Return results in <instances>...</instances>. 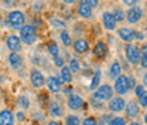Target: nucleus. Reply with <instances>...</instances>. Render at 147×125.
<instances>
[{"mask_svg":"<svg viewBox=\"0 0 147 125\" xmlns=\"http://www.w3.org/2000/svg\"><path fill=\"white\" fill-rule=\"evenodd\" d=\"M20 40L26 44H34L37 40V31L34 26H23L20 29Z\"/></svg>","mask_w":147,"mask_h":125,"instance_id":"nucleus-1","label":"nucleus"},{"mask_svg":"<svg viewBox=\"0 0 147 125\" xmlns=\"http://www.w3.org/2000/svg\"><path fill=\"white\" fill-rule=\"evenodd\" d=\"M92 95L96 97V98H99L100 101L106 102V101H110L113 98V88L110 87L109 84H103V85H99L98 89Z\"/></svg>","mask_w":147,"mask_h":125,"instance_id":"nucleus-2","label":"nucleus"},{"mask_svg":"<svg viewBox=\"0 0 147 125\" xmlns=\"http://www.w3.org/2000/svg\"><path fill=\"white\" fill-rule=\"evenodd\" d=\"M125 54L126 58L130 64H139L140 61V48L136 44H127L125 48Z\"/></svg>","mask_w":147,"mask_h":125,"instance_id":"nucleus-3","label":"nucleus"},{"mask_svg":"<svg viewBox=\"0 0 147 125\" xmlns=\"http://www.w3.org/2000/svg\"><path fill=\"white\" fill-rule=\"evenodd\" d=\"M24 14L21 13V12H18V10H14V12H11L9 16H7V23L13 27V29H21L23 27V24H24Z\"/></svg>","mask_w":147,"mask_h":125,"instance_id":"nucleus-4","label":"nucleus"},{"mask_svg":"<svg viewBox=\"0 0 147 125\" xmlns=\"http://www.w3.org/2000/svg\"><path fill=\"white\" fill-rule=\"evenodd\" d=\"M113 91H116L119 95L126 94L129 91V77H126V75H119V77L115 80Z\"/></svg>","mask_w":147,"mask_h":125,"instance_id":"nucleus-5","label":"nucleus"},{"mask_svg":"<svg viewBox=\"0 0 147 125\" xmlns=\"http://www.w3.org/2000/svg\"><path fill=\"white\" fill-rule=\"evenodd\" d=\"M125 16H126V20H127L130 24H136V23L140 21V18L143 17V10L139 6H133V7L129 9L127 13Z\"/></svg>","mask_w":147,"mask_h":125,"instance_id":"nucleus-6","label":"nucleus"},{"mask_svg":"<svg viewBox=\"0 0 147 125\" xmlns=\"http://www.w3.org/2000/svg\"><path fill=\"white\" fill-rule=\"evenodd\" d=\"M125 107H126V102L122 97H113L109 101V109L112 112H122L125 111Z\"/></svg>","mask_w":147,"mask_h":125,"instance_id":"nucleus-7","label":"nucleus"},{"mask_svg":"<svg viewBox=\"0 0 147 125\" xmlns=\"http://www.w3.org/2000/svg\"><path fill=\"white\" fill-rule=\"evenodd\" d=\"M117 34H119V37H120V40H123L125 43L131 44V41H133L134 37H136V30L129 29V27H122V29H119Z\"/></svg>","mask_w":147,"mask_h":125,"instance_id":"nucleus-8","label":"nucleus"},{"mask_svg":"<svg viewBox=\"0 0 147 125\" xmlns=\"http://www.w3.org/2000/svg\"><path fill=\"white\" fill-rule=\"evenodd\" d=\"M102 23H103V27L106 30H109V31H113L116 29V24H117L115 17H113V14L110 12H105L102 14Z\"/></svg>","mask_w":147,"mask_h":125,"instance_id":"nucleus-9","label":"nucleus"},{"mask_svg":"<svg viewBox=\"0 0 147 125\" xmlns=\"http://www.w3.org/2000/svg\"><path fill=\"white\" fill-rule=\"evenodd\" d=\"M30 80H31V84L36 88H41L45 84V78H44L42 72L40 71V70H33L31 74H30Z\"/></svg>","mask_w":147,"mask_h":125,"instance_id":"nucleus-10","label":"nucleus"},{"mask_svg":"<svg viewBox=\"0 0 147 125\" xmlns=\"http://www.w3.org/2000/svg\"><path fill=\"white\" fill-rule=\"evenodd\" d=\"M45 84H47V87H48V89L51 92H59L61 88H62V83L59 81L58 77H54V75L48 77L47 81H45Z\"/></svg>","mask_w":147,"mask_h":125,"instance_id":"nucleus-11","label":"nucleus"},{"mask_svg":"<svg viewBox=\"0 0 147 125\" xmlns=\"http://www.w3.org/2000/svg\"><path fill=\"white\" fill-rule=\"evenodd\" d=\"M84 105H85V102H84V100H82L79 95H76V94L69 95V98H68V107L71 108V109L78 111V109H81Z\"/></svg>","mask_w":147,"mask_h":125,"instance_id":"nucleus-12","label":"nucleus"},{"mask_svg":"<svg viewBox=\"0 0 147 125\" xmlns=\"http://www.w3.org/2000/svg\"><path fill=\"white\" fill-rule=\"evenodd\" d=\"M125 111H126V115L129 118H136L140 112V107L136 101H129L126 104V107H125Z\"/></svg>","mask_w":147,"mask_h":125,"instance_id":"nucleus-13","label":"nucleus"},{"mask_svg":"<svg viewBox=\"0 0 147 125\" xmlns=\"http://www.w3.org/2000/svg\"><path fill=\"white\" fill-rule=\"evenodd\" d=\"M14 124V115L10 109L0 111V125H13Z\"/></svg>","mask_w":147,"mask_h":125,"instance_id":"nucleus-14","label":"nucleus"},{"mask_svg":"<svg viewBox=\"0 0 147 125\" xmlns=\"http://www.w3.org/2000/svg\"><path fill=\"white\" fill-rule=\"evenodd\" d=\"M7 47L9 50H11L13 53H17L21 48V40L17 36H9L7 37Z\"/></svg>","mask_w":147,"mask_h":125,"instance_id":"nucleus-15","label":"nucleus"},{"mask_svg":"<svg viewBox=\"0 0 147 125\" xmlns=\"http://www.w3.org/2000/svg\"><path fill=\"white\" fill-rule=\"evenodd\" d=\"M74 48H75L76 53L84 54V53L88 51V48H89V43H88V40H85V38H78V40L74 41Z\"/></svg>","mask_w":147,"mask_h":125,"instance_id":"nucleus-16","label":"nucleus"},{"mask_svg":"<svg viewBox=\"0 0 147 125\" xmlns=\"http://www.w3.org/2000/svg\"><path fill=\"white\" fill-rule=\"evenodd\" d=\"M108 53V46L103 43V41H96V44L93 46V54L99 58L105 57Z\"/></svg>","mask_w":147,"mask_h":125,"instance_id":"nucleus-17","label":"nucleus"},{"mask_svg":"<svg viewBox=\"0 0 147 125\" xmlns=\"http://www.w3.org/2000/svg\"><path fill=\"white\" fill-rule=\"evenodd\" d=\"M78 14L84 18H91L92 17V9L85 1H81L79 6H78Z\"/></svg>","mask_w":147,"mask_h":125,"instance_id":"nucleus-18","label":"nucleus"},{"mask_svg":"<svg viewBox=\"0 0 147 125\" xmlns=\"http://www.w3.org/2000/svg\"><path fill=\"white\" fill-rule=\"evenodd\" d=\"M59 81L61 83H71L72 81V72H71V70L68 68V67H62L61 68V72H59Z\"/></svg>","mask_w":147,"mask_h":125,"instance_id":"nucleus-19","label":"nucleus"},{"mask_svg":"<svg viewBox=\"0 0 147 125\" xmlns=\"http://www.w3.org/2000/svg\"><path fill=\"white\" fill-rule=\"evenodd\" d=\"M120 74H122V66H120V63L119 61H113L112 66H110V71H109L110 78H115L116 80Z\"/></svg>","mask_w":147,"mask_h":125,"instance_id":"nucleus-20","label":"nucleus"},{"mask_svg":"<svg viewBox=\"0 0 147 125\" xmlns=\"http://www.w3.org/2000/svg\"><path fill=\"white\" fill-rule=\"evenodd\" d=\"M9 63L13 68H18L21 66V57L18 53H11L9 55Z\"/></svg>","mask_w":147,"mask_h":125,"instance_id":"nucleus-21","label":"nucleus"},{"mask_svg":"<svg viewBox=\"0 0 147 125\" xmlns=\"http://www.w3.org/2000/svg\"><path fill=\"white\" fill-rule=\"evenodd\" d=\"M48 111L53 117H61L62 115V108L58 102H51L50 107H48Z\"/></svg>","mask_w":147,"mask_h":125,"instance_id":"nucleus-22","label":"nucleus"},{"mask_svg":"<svg viewBox=\"0 0 147 125\" xmlns=\"http://www.w3.org/2000/svg\"><path fill=\"white\" fill-rule=\"evenodd\" d=\"M99 83H100V71L98 70V71L95 72V75L92 77V81H91V84H89V89H96L99 87Z\"/></svg>","mask_w":147,"mask_h":125,"instance_id":"nucleus-23","label":"nucleus"},{"mask_svg":"<svg viewBox=\"0 0 147 125\" xmlns=\"http://www.w3.org/2000/svg\"><path fill=\"white\" fill-rule=\"evenodd\" d=\"M112 14H113V17H115V20H116V23H117V21H123L125 17H126V16H125V12H123L122 9H119V7L115 9Z\"/></svg>","mask_w":147,"mask_h":125,"instance_id":"nucleus-24","label":"nucleus"},{"mask_svg":"<svg viewBox=\"0 0 147 125\" xmlns=\"http://www.w3.org/2000/svg\"><path fill=\"white\" fill-rule=\"evenodd\" d=\"M48 54L51 55V57H58V54H59V48H58V46L55 44V43H50L48 44Z\"/></svg>","mask_w":147,"mask_h":125,"instance_id":"nucleus-25","label":"nucleus"},{"mask_svg":"<svg viewBox=\"0 0 147 125\" xmlns=\"http://www.w3.org/2000/svg\"><path fill=\"white\" fill-rule=\"evenodd\" d=\"M17 104L21 108H28L30 107V101H28V98H27V97H24V95H20V97H18Z\"/></svg>","mask_w":147,"mask_h":125,"instance_id":"nucleus-26","label":"nucleus"},{"mask_svg":"<svg viewBox=\"0 0 147 125\" xmlns=\"http://www.w3.org/2000/svg\"><path fill=\"white\" fill-rule=\"evenodd\" d=\"M109 125H127V124H126V120L123 117H113L110 120Z\"/></svg>","mask_w":147,"mask_h":125,"instance_id":"nucleus-27","label":"nucleus"},{"mask_svg":"<svg viewBox=\"0 0 147 125\" xmlns=\"http://www.w3.org/2000/svg\"><path fill=\"white\" fill-rule=\"evenodd\" d=\"M61 40H62V43H64L65 46H71V37H69L67 30H62V31H61Z\"/></svg>","mask_w":147,"mask_h":125,"instance_id":"nucleus-28","label":"nucleus"},{"mask_svg":"<svg viewBox=\"0 0 147 125\" xmlns=\"http://www.w3.org/2000/svg\"><path fill=\"white\" fill-rule=\"evenodd\" d=\"M65 124L67 125H81V121H79V118H78V117H75V115H69V117H67Z\"/></svg>","mask_w":147,"mask_h":125,"instance_id":"nucleus-29","label":"nucleus"},{"mask_svg":"<svg viewBox=\"0 0 147 125\" xmlns=\"http://www.w3.org/2000/svg\"><path fill=\"white\" fill-rule=\"evenodd\" d=\"M69 70H71V72H78L79 71V61L78 60H75V58H72L71 61H69V67H68Z\"/></svg>","mask_w":147,"mask_h":125,"instance_id":"nucleus-30","label":"nucleus"},{"mask_svg":"<svg viewBox=\"0 0 147 125\" xmlns=\"http://www.w3.org/2000/svg\"><path fill=\"white\" fill-rule=\"evenodd\" d=\"M91 104L95 108H102L103 105H105V102H103V101H100L99 98H96V97H93V95L91 97Z\"/></svg>","mask_w":147,"mask_h":125,"instance_id":"nucleus-31","label":"nucleus"},{"mask_svg":"<svg viewBox=\"0 0 147 125\" xmlns=\"http://www.w3.org/2000/svg\"><path fill=\"white\" fill-rule=\"evenodd\" d=\"M139 107H143V108H147V91L139 98Z\"/></svg>","mask_w":147,"mask_h":125,"instance_id":"nucleus-32","label":"nucleus"},{"mask_svg":"<svg viewBox=\"0 0 147 125\" xmlns=\"http://www.w3.org/2000/svg\"><path fill=\"white\" fill-rule=\"evenodd\" d=\"M134 92H136V97H137V98H140V97H142V95H143V94L146 92V89H144V85H142V84H140V85H136V88H134Z\"/></svg>","mask_w":147,"mask_h":125,"instance_id":"nucleus-33","label":"nucleus"},{"mask_svg":"<svg viewBox=\"0 0 147 125\" xmlns=\"http://www.w3.org/2000/svg\"><path fill=\"white\" fill-rule=\"evenodd\" d=\"M82 125H99V124H98V120H96V118H93V117H88V118H85V120H84Z\"/></svg>","mask_w":147,"mask_h":125,"instance_id":"nucleus-34","label":"nucleus"},{"mask_svg":"<svg viewBox=\"0 0 147 125\" xmlns=\"http://www.w3.org/2000/svg\"><path fill=\"white\" fill-rule=\"evenodd\" d=\"M54 64H55V67H59V68H62L64 67V64H65V61H64V57H55L54 58Z\"/></svg>","mask_w":147,"mask_h":125,"instance_id":"nucleus-35","label":"nucleus"},{"mask_svg":"<svg viewBox=\"0 0 147 125\" xmlns=\"http://www.w3.org/2000/svg\"><path fill=\"white\" fill-rule=\"evenodd\" d=\"M139 64H142L143 68H147V51H144L143 54H140V61Z\"/></svg>","mask_w":147,"mask_h":125,"instance_id":"nucleus-36","label":"nucleus"},{"mask_svg":"<svg viewBox=\"0 0 147 125\" xmlns=\"http://www.w3.org/2000/svg\"><path fill=\"white\" fill-rule=\"evenodd\" d=\"M51 26H53V27H61V29H65V23H64L62 20H57V18L51 20Z\"/></svg>","mask_w":147,"mask_h":125,"instance_id":"nucleus-37","label":"nucleus"},{"mask_svg":"<svg viewBox=\"0 0 147 125\" xmlns=\"http://www.w3.org/2000/svg\"><path fill=\"white\" fill-rule=\"evenodd\" d=\"M85 3H86V4H88L91 9H92V7H96V6L99 4V1H98V0H86Z\"/></svg>","mask_w":147,"mask_h":125,"instance_id":"nucleus-38","label":"nucleus"},{"mask_svg":"<svg viewBox=\"0 0 147 125\" xmlns=\"http://www.w3.org/2000/svg\"><path fill=\"white\" fill-rule=\"evenodd\" d=\"M134 40L143 41V40H144V34H143V33H140V31H136V37H134Z\"/></svg>","mask_w":147,"mask_h":125,"instance_id":"nucleus-39","label":"nucleus"},{"mask_svg":"<svg viewBox=\"0 0 147 125\" xmlns=\"http://www.w3.org/2000/svg\"><path fill=\"white\" fill-rule=\"evenodd\" d=\"M133 88H136V85H134V78L130 77V78H129V89H133Z\"/></svg>","mask_w":147,"mask_h":125,"instance_id":"nucleus-40","label":"nucleus"},{"mask_svg":"<svg viewBox=\"0 0 147 125\" xmlns=\"http://www.w3.org/2000/svg\"><path fill=\"white\" fill-rule=\"evenodd\" d=\"M41 9H42V4H41V3H36V4H34V7H33V10H34L36 13H38Z\"/></svg>","mask_w":147,"mask_h":125,"instance_id":"nucleus-41","label":"nucleus"},{"mask_svg":"<svg viewBox=\"0 0 147 125\" xmlns=\"http://www.w3.org/2000/svg\"><path fill=\"white\" fill-rule=\"evenodd\" d=\"M17 120L18 121H24V114L23 112H17Z\"/></svg>","mask_w":147,"mask_h":125,"instance_id":"nucleus-42","label":"nucleus"},{"mask_svg":"<svg viewBox=\"0 0 147 125\" xmlns=\"http://www.w3.org/2000/svg\"><path fill=\"white\" fill-rule=\"evenodd\" d=\"M123 3H125V4H136V1H134V0H125Z\"/></svg>","mask_w":147,"mask_h":125,"instance_id":"nucleus-43","label":"nucleus"},{"mask_svg":"<svg viewBox=\"0 0 147 125\" xmlns=\"http://www.w3.org/2000/svg\"><path fill=\"white\" fill-rule=\"evenodd\" d=\"M143 85H144V87H147V72L144 74V77H143Z\"/></svg>","mask_w":147,"mask_h":125,"instance_id":"nucleus-44","label":"nucleus"},{"mask_svg":"<svg viewBox=\"0 0 147 125\" xmlns=\"http://www.w3.org/2000/svg\"><path fill=\"white\" fill-rule=\"evenodd\" d=\"M47 125H59V122H57V121H50Z\"/></svg>","mask_w":147,"mask_h":125,"instance_id":"nucleus-45","label":"nucleus"},{"mask_svg":"<svg viewBox=\"0 0 147 125\" xmlns=\"http://www.w3.org/2000/svg\"><path fill=\"white\" fill-rule=\"evenodd\" d=\"M129 125H140V124H139V122H136V121H133V122H130Z\"/></svg>","mask_w":147,"mask_h":125,"instance_id":"nucleus-46","label":"nucleus"},{"mask_svg":"<svg viewBox=\"0 0 147 125\" xmlns=\"http://www.w3.org/2000/svg\"><path fill=\"white\" fill-rule=\"evenodd\" d=\"M144 122H146V124H147V112H146V114H144Z\"/></svg>","mask_w":147,"mask_h":125,"instance_id":"nucleus-47","label":"nucleus"},{"mask_svg":"<svg viewBox=\"0 0 147 125\" xmlns=\"http://www.w3.org/2000/svg\"><path fill=\"white\" fill-rule=\"evenodd\" d=\"M1 80H3V77H1V72H0V83H1Z\"/></svg>","mask_w":147,"mask_h":125,"instance_id":"nucleus-48","label":"nucleus"},{"mask_svg":"<svg viewBox=\"0 0 147 125\" xmlns=\"http://www.w3.org/2000/svg\"><path fill=\"white\" fill-rule=\"evenodd\" d=\"M0 24H1V16H0Z\"/></svg>","mask_w":147,"mask_h":125,"instance_id":"nucleus-49","label":"nucleus"},{"mask_svg":"<svg viewBox=\"0 0 147 125\" xmlns=\"http://www.w3.org/2000/svg\"><path fill=\"white\" fill-rule=\"evenodd\" d=\"M146 30H147V23H146Z\"/></svg>","mask_w":147,"mask_h":125,"instance_id":"nucleus-50","label":"nucleus"}]
</instances>
